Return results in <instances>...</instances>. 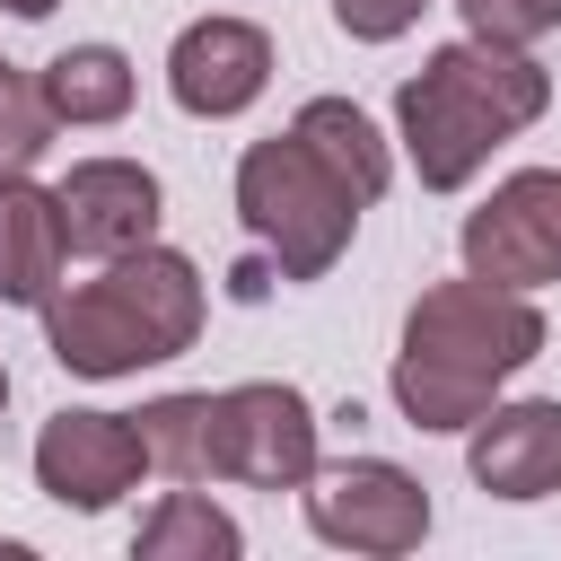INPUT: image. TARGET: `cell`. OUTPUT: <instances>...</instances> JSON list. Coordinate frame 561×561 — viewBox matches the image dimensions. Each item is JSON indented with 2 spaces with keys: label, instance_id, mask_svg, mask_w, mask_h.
Returning <instances> with one entry per match:
<instances>
[{
  "label": "cell",
  "instance_id": "obj_1",
  "mask_svg": "<svg viewBox=\"0 0 561 561\" xmlns=\"http://www.w3.org/2000/svg\"><path fill=\"white\" fill-rule=\"evenodd\" d=\"M526 359H543V307L526 289H491L465 272L412 298L394 351V403L412 430H473Z\"/></svg>",
  "mask_w": 561,
  "mask_h": 561
},
{
  "label": "cell",
  "instance_id": "obj_2",
  "mask_svg": "<svg viewBox=\"0 0 561 561\" xmlns=\"http://www.w3.org/2000/svg\"><path fill=\"white\" fill-rule=\"evenodd\" d=\"M552 105V70L526 44L456 35L394 88V140L430 193H465L500 140H517Z\"/></svg>",
  "mask_w": 561,
  "mask_h": 561
},
{
  "label": "cell",
  "instance_id": "obj_3",
  "mask_svg": "<svg viewBox=\"0 0 561 561\" xmlns=\"http://www.w3.org/2000/svg\"><path fill=\"white\" fill-rule=\"evenodd\" d=\"M193 333H202V272L158 237L114 254L96 280L44 298V342L70 377H131L149 359L193 351Z\"/></svg>",
  "mask_w": 561,
  "mask_h": 561
},
{
  "label": "cell",
  "instance_id": "obj_4",
  "mask_svg": "<svg viewBox=\"0 0 561 561\" xmlns=\"http://www.w3.org/2000/svg\"><path fill=\"white\" fill-rule=\"evenodd\" d=\"M359 193L298 140V131H272L237 158V219L245 237L280 263V280H324L359 228Z\"/></svg>",
  "mask_w": 561,
  "mask_h": 561
},
{
  "label": "cell",
  "instance_id": "obj_5",
  "mask_svg": "<svg viewBox=\"0 0 561 561\" xmlns=\"http://www.w3.org/2000/svg\"><path fill=\"white\" fill-rule=\"evenodd\" d=\"M316 473V412L280 377H245L210 394V482L245 491H298Z\"/></svg>",
  "mask_w": 561,
  "mask_h": 561
},
{
  "label": "cell",
  "instance_id": "obj_6",
  "mask_svg": "<svg viewBox=\"0 0 561 561\" xmlns=\"http://www.w3.org/2000/svg\"><path fill=\"white\" fill-rule=\"evenodd\" d=\"M298 491H307L316 543H333V552H377V561H394V552H412V543L430 535V491H421L403 465H386V456L316 465Z\"/></svg>",
  "mask_w": 561,
  "mask_h": 561
},
{
  "label": "cell",
  "instance_id": "obj_7",
  "mask_svg": "<svg viewBox=\"0 0 561 561\" xmlns=\"http://www.w3.org/2000/svg\"><path fill=\"white\" fill-rule=\"evenodd\" d=\"M465 272L491 289L561 280V167H517L482 210H465Z\"/></svg>",
  "mask_w": 561,
  "mask_h": 561
},
{
  "label": "cell",
  "instance_id": "obj_8",
  "mask_svg": "<svg viewBox=\"0 0 561 561\" xmlns=\"http://www.w3.org/2000/svg\"><path fill=\"white\" fill-rule=\"evenodd\" d=\"M140 473H149V447L131 412H53L35 438V491L79 517H105L123 491H140Z\"/></svg>",
  "mask_w": 561,
  "mask_h": 561
},
{
  "label": "cell",
  "instance_id": "obj_9",
  "mask_svg": "<svg viewBox=\"0 0 561 561\" xmlns=\"http://www.w3.org/2000/svg\"><path fill=\"white\" fill-rule=\"evenodd\" d=\"M272 88V35L254 18H193L167 53V96L193 123H228Z\"/></svg>",
  "mask_w": 561,
  "mask_h": 561
},
{
  "label": "cell",
  "instance_id": "obj_10",
  "mask_svg": "<svg viewBox=\"0 0 561 561\" xmlns=\"http://www.w3.org/2000/svg\"><path fill=\"white\" fill-rule=\"evenodd\" d=\"M53 202H61V237H70V254H96V263H114V254H131V245H149L158 237V175L140 167V158H79L61 184H53Z\"/></svg>",
  "mask_w": 561,
  "mask_h": 561
},
{
  "label": "cell",
  "instance_id": "obj_11",
  "mask_svg": "<svg viewBox=\"0 0 561 561\" xmlns=\"http://www.w3.org/2000/svg\"><path fill=\"white\" fill-rule=\"evenodd\" d=\"M473 482L491 500H543L561 491V403H491L465 447Z\"/></svg>",
  "mask_w": 561,
  "mask_h": 561
},
{
  "label": "cell",
  "instance_id": "obj_12",
  "mask_svg": "<svg viewBox=\"0 0 561 561\" xmlns=\"http://www.w3.org/2000/svg\"><path fill=\"white\" fill-rule=\"evenodd\" d=\"M70 237H61V202L35 175H0V298L9 307H44L61 289Z\"/></svg>",
  "mask_w": 561,
  "mask_h": 561
},
{
  "label": "cell",
  "instance_id": "obj_13",
  "mask_svg": "<svg viewBox=\"0 0 561 561\" xmlns=\"http://www.w3.org/2000/svg\"><path fill=\"white\" fill-rule=\"evenodd\" d=\"M35 88H44L53 123H123V114H131V61H123L114 44H70V53H53V61L35 70Z\"/></svg>",
  "mask_w": 561,
  "mask_h": 561
},
{
  "label": "cell",
  "instance_id": "obj_14",
  "mask_svg": "<svg viewBox=\"0 0 561 561\" xmlns=\"http://www.w3.org/2000/svg\"><path fill=\"white\" fill-rule=\"evenodd\" d=\"M289 131H298V140H307V149H316V158H324V167H333V175H342V184H351L359 202H377V193H386L394 158H386L377 123H368V114H359L351 96H307Z\"/></svg>",
  "mask_w": 561,
  "mask_h": 561
},
{
  "label": "cell",
  "instance_id": "obj_15",
  "mask_svg": "<svg viewBox=\"0 0 561 561\" xmlns=\"http://www.w3.org/2000/svg\"><path fill=\"white\" fill-rule=\"evenodd\" d=\"M131 552H140V561H237V552H245V535H237V517H228V508H210V500H202V482H175V491L140 517Z\"/></svg>",
  "mask_w": 561,
  "mask_h": 561
},
{
  "label": "cell",
  "instance_id": "obj_16",
  "mask_svg": "<svg viewBox=\"0 0 561 561\" xmlns=\"http://www.w3.org/2000/svg\"><path fill=\"white\" fill-rule=\"evenodd\" d=\"M140 447H149V473L167 482H210V394H158L131 412Z\"/></svg>",
  "mask_w": 561,
  "mask_h": 561
},
{
  "label": "cell",
  "instance_id": "obj_17",
  "mask_svg": "<svg viewBox=\"0 0 561 561\" xmlns=\"http://www.w3.org/2000/svg\"><path fill=\"white\" fill-rule=\"evenodd\" d=\"M53 131H61V123H53L44 88L9 61V70H0V175H35V158L53 149Z\"/></svg>",
  "mask_w": 561,
  "mask_h": 561
},
{
  "label": "cell",
  "instance_id": "obj_18",
  "mask_svg": "<svg viewBox=\"0 0 561 561\" xmlns=\"http://www.w3.org/2000/svg\"><path fill=\"white\" fill-rule=\"evenodd\" d=\"M456 9H465V26L491 35V44H535V35L561 26V0H456Z\"/></svg>",
  "mask_w": 561,
  "mask_h": 561
},
{
  "label": "cell",
  "instance_id": "obj_19",
  "mask_svg": "<svg viewBox=\"0 0 561 561\" xmlns=\"http://www.w3.org/2000/svg\"><path fill=\"white\" fill-rule=\"evenodd\" d=\"M421 9H430V0H333V26H342L351 44H394V35L421 26Z\"/></svg>",
  "mask_w": 561,
  "mask_h": 561
},
{
  "label": "cell",
  "instance_id": "obj_20",
  "mask_svg": "<svg viewBox=\"0 0 561 561\" xmlns=\"http://www.w3.org/2000/svg\"><path fill=\"white\" fill-rule=\"evenodd\" d=\"M0 9H9V18H53L61 0H0Z\"/></svg>",
  "mask_w": 561,
  "mask_h": 561
},
{
  "label": "cell",
  "instance_id": "obj_21",
  "mask_svg": "<svg viewBox=\"0 0 561 561\" xmlns=\"http://www.w3.org/2000/svg\"><path fill=\"white\" fill-rule=\"evenodd\" d=\"M0 403H9V368H0Z\"/></svg>",
  "mask_w": 561,
  "mask_h": 561
},
{
  "label": "cell",
  "instance_id": "obj_22",
  "mask_svg": "<svg viewBox=\"0 0 561 561\" xmlns=\"http://www.w3.org/2000/svg\"><path fill=\"white\" fill-rule=\"evenodd\" d=\"M0 70H9V61H0Z\"/></svg>",
  "mask_w": 561,
  "mask_h": 561
}]
</instances>
